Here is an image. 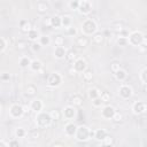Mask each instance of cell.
<instances>
[{
	"label": "cell",
	"instance_id": "cell-54",
	"mask_svg": "<svg viewBox=\"0 0 147 147\" xmlns=\"http://www.w3.org/2000/svg\"><path fill=\"white\" fill-rule=\"evenodd\" d=\"M9 78H10V75L9 74H7V72L1 74V80H9Z\"/></svg>",
	"mask_w": 147,
	"mask_h": 147
},
{
	"label": "cell",
	"instance_id": "cell-13",
	"mask_svg": "<svg viewBox=\"0 0 147 147\" xmlns=\"http://www.w3.org/2000/svg\"><path fill=\"white\" fill-rule=\"evenodd\" d=\"M77 127H78V125H76L74 122H68V123H65L64 129H63L64 134H65L67 137H74V138H75V134H76V132H77Z\"/></svg>",
	"mask_w": 147,
	"mask_h": 147
},
{
	"label": "cell",
	"instance_id": "cell-32",
	"mask_svg": "<svg viewBox=\"0 0 147 147\" xmlns=\"http://www.w3.org/2000/svg\"><path fill=\"white\" fill-rule=\"evenodd\" d=\"M71 25H74L72 24V17L70 15H63L62 16V26L64 29H67V28H69Z\"/></svg>",
	"mask_w": 147,
	"mask_h": 147
},
{
	"label": "cell",
	"instance_id": "cell-9",
	"mask_svg": "<svg viewBox=\"0 0 147 147\" xmlns=\"http://www.w3.org/2000/svg\"><path fill=\"white\" fill-rule=\"evenodd\" d=\"M131 110L134 115L137 116H140V115H144L146 111H147V103L145 101H141V100H138V101H134L132 103V107H131Z\"/></svg>",
	"mask_w": 147,
	"mask_h": 147
},
{
	"label": "cell",
	"instance_id": "cell-12",
	"mask_svg": "<svg viewBox=\"0 0 147 147\" xmlns=\"http://www.w3.org/2000/svg\"><path fill=\"white\" fill-rule=\"evenodd\" d=\"M76 71H77V74L78 72H84L86 69H88L87 68V62H86V60L84 59V57H79L78 56V59L72 63V65H71Z\"/></svg>",
	"mask_w": 147,
	"mask_h": 147
},
{
	"label": "cell",
	"instance_id": "cell-7",
	"mask_svg": "<svg viewBox=\"0 0 147 147\" xmlns=\"http://www.w3.org/2000/svg\"><path fill=\"white\" fill-rule=\"evenodd\" d=\"M62 80H63V77L61 76L60 72H52L48 75L47 77V86L48 87H59L61 84H62Z\"/></svg>",
	"mask_w": 147,
	"mask_h": 147
},
{
	"label": "cell",
	"instance_id": "cell-38",
	"mask_svg": "<svg viewBox=\"0 0 147 147\" xmlns=\"http://www.w3.org/2000/svg\"><path fill=\"white\" fill-rule=\"evenodd\" d=\"M64 32H65L67 36H70V37H77V34H78V30H77L74 25L67 28V29L64 30Z\"/></svg>",
	"mask_w": 147,
	"mask_h": 147
},
{
	"label": "cell",
	"instance_id": "cell-27",
	"mask_svg": "<svg viewBox=\"0 0 147 147\" xmlns=\"http://www.w3.org/2000/svg\"><path fill=\"white\" fill-rule=\"evenodd\" d=\"M25 94L28 96H34L37 94V86L34 84H28L25 87Z\"/></svg>",
	"mask_w": 147,
	"mask_h": 147
},
{
	"label": "cell",
	"instance_id": "cell-24",
	"mask_svg": "<svg viewBox=\"0 0 147 147\" xmlns=\"http://www.w3.org/2000/svg\"><path fill=\"white\" fill-rule=\"evenodd\" d=\"M26 36H28V39H29L31 42H36V41H38V40H39V38L41 37L40 32H39L37 29H34V28H33V29H32V30H31Z\"/></svg>",
	"mask_w": 147,
	"mask_h": 147
},
{
	"label": "cell",
	"instance_id": "cell-28",
	"mask_svg": "<svg viewBox=\"0 0 147 147\" xmlns=\"http://www.w3.org/2000/svg\"><path fill=\"white\" fill-rule=\"evenodd\" d=\"M111 29H113V31L116 33V34H118V33H121L123 30H125V28H124V24L122 23V22H114L113 24H111Z\"/></svg>",
	"mask_w": 147,
	"mask_h": 147
},
{
	"label": "cell",
	"instance_id": "cell-30",
	"mask_svg": "<svg viewBox=\"0 0 147 147\" xmlns=\"http://www.w3.org/2000/svg\"><path fill=\"white\" fill-rule=\"evenodd\" d=\"M92 40H93V44H95V45H101V44L103 42V40H105V36H103V33H101V32H96L94 36H92Z\"/></svg>",
	"mask_w": 147,
	"mask_h": 147
},
{
	"label": "cell",
	"instance_id": "cell-6",
	"mask_svg": "<svg viewBox=\"0 0 147 147\" xmlns=\"http://www.w3.org/2000/svg\"><path fill=\"white\" fill-rule=\"evenodd\" d=\"M118 96L122 99V100H129L133 96V88L131 85L129 84H121L119 87H118Z\"/></svg>",
	"mask_w": 147,
	"mask_h": 147
},
{
	"label": "cell",
	"instance_id": "cell-55",
	"mask_svg": "<svg viewBox=\"0 0 147 147\" xmlns=\"http://www.w3.org/2000/svg\"><path fill=\"white\" fill-rule=\"evenodd\" d=\"M0 147H9V145H8V142L5 141V139H1L0 140Z\"/></svg>",
	"mask_w": 147,
	"mask_h": 147
},
{
	"label": "cell",
	"instance_id": "cell-10",
	"mask_svg": "<svg viewBox=\"0 0 147 147\" xmlns=\"http://www.w3.org/2000/svg\"><path fill=\"white\" fill-rule=\"evenodd\" d=\"M116 111H117V110L115 109L114 106L105 105V106L102 107V109H101V117H102L103 119H106V121L113 119V117H114V115H115Z\"/></svg>",
	"mask_w": 147,
	"mask_h": 147
},
{
	"label": "cell",
	"instance_id": "cell-57",
	"mask_svg": "<svg viewBox=\"0 0 147 147\" xmlns=\"http://www.w3.org/2000/svg\"><path fill=\"white\" fill-rule=\"evenodd\" d=\"M141 46L147 47V37H145V38H144V41H142V45H141Z\"/></svg>",
	"mask_w": 147,
	"mask_h": 147
},
{
	"label": "cell",
	"instance_id": "cell-40",
	"mask_svg": "<svg viewBox=\"0 0 147 147\" xmlns=\"http://www.w3.org/2000/svg\"><path fill=\"white\" fill-rule=\"evenodd\" d=\"M100 99H101V101H102L103 103H108V102L110 101V99H111V95H110L109 92L103 91V92H101V94H100Z\"/></svg>",
	"mask_w": 147,
	"mask_h": 147
},
{
	"label": "cell",
	"instance_id": "cell-31",
	"mask_svg": "<svg viewBox=\"0 0 147 147\" xmlns=\"http://www.w3.org/2000/svg\"><path fill=\"white\" fill-rule=\"evenodd\" d=\"M26 136H28V131H26L24 127L18 126V127H16V129H15V137H16V139L25 138Z\"/></svg>",
	"mask_w": 147,
	"mask_h": 147
},
{
	"label": "cell",
	"instance_id": "cell-37",
	"mask_svg": "<svg viewBox=\"0 0 147 147\" xmlns=\"http://www.w3.org/2000/svg\"><path fill=\"white\" fill-rule=\"evenodd\" d=\"M79 2H80V0H70V1H68L67 6H68V8L70 10H78Z\"/></svg>",
	"mask_w": 147,
	"mask_h": 147
},
{
	"label": "cell",
	"instance_id": "cell-49",
	"mask_svg": "<svg viewBox=\"0 0 147 147\" xmlns=\"http://www.w3.org/2000/svg\"><path fill=\"white\" fill-rule=\"evenodd\" d=\"M102 144H105V145H113V144H114V139H113V137L109 136V134H107V137L102 140Z\"/></svg>",
	"mask_w": 147,
	"mask_h": 147
},
{
	"label": "cell",
	"instance_id": "cell-4",
	"mask_svg": "<svg viewBox=\"0 0 147 147\" xmlns=\"http://www.w3.org/2000/svg\"><path fill=\"white\" fill-rule=\"evenodd\" d=\"M8 115H9V117H10L11 119H20V118H22V117L25 115L24 105H21V103H13V105L9 107Z\"/></svg>",
	"mask_w": 147,
	"mask_h": 147
},
{
	"label": "cell",
	"instance_id": "cell-5",
	"mask_svg": "<svg viewBox=\"0 0 147 147\" xmlns=\"http://www.w3.org/2000/svg\"><path fill=\"white\" fill-rule=\"evenodd\" d=\"M144 38H145V36L140 30H134V31L130 32L127 41H129V45L134 46V47H139L142 45Z\"/></svg>",
	"mask_w": 147,
	"mask_h": 147
},
{
	"label": "cell",
	"instance_id": "cell-33",
	"mask_svg": "<svg viewBox=\"0 0 147 147\" xmlns=\"http://www.w3.org/2000/svg\"><path fill=\"white\" fill-rule=\"evenodd\" d=\"M77 59H78L77 53H76L74 49H69V51L67 52V55H65V60H67V61H69V62L74 63Z\"/></svg>",
	"mask_w": 147,
	"mask_h": 147
},
{
	"label": "cell",
	"instance_id": "cell-58",
	"mask_svg": "<svg viewBox=\"0 0 147 147\" xmlns=\"http://www.w3.org/2000/svg\"><path fill=\"white\" fill-rule=\"evenodd\" d=\"M144 92L147 94V85H144Z\"/></svg>",
	"mask_w": 147,
	"mask_h": 147
},
{
	"label": "cell",
	"instance_id": "cell-25",
	"mask_svg": "<svg viewBox=\"0 0 147 147\" xmlns=\"http://www.w3.org/2000/svg\"><path fill=\"white\" fill-rule=\"evenodd\" d=\"M36 8H37V11H39L40 14H44L49 9V5L46 1H37Z\"/></svg>",
	"mask_w": 147,
	"mask_h": 147
},
{
	"label": "cell",
	"instance_id": "cell-50",
	"mask_svg": "<svg viewBox=\"0 0 147 147\" xmlns=\"http://www.w3.org/2000/svg\"><path fill=\"white\" fill-rule=\"evenodd\" d=\"M8 145H9V147H21V144H20L18 139H11V140H9Z\"/></svg>",
	"mask_w": 147,
	"mask_h": 147
},
{
	"label": "cell",
	"instance_id": "cell-21",
	"mask_svg": "<svg viewBox=\"0 0 147 147\" xmlns=\"http://www.w3.org/2000/svg\"><path fill=\"white\" fill-rule=\"evenodd\" d=\"M107 134H108V132L105 129H96V130H94V137H93V139H95L99 142H102V140L107 137Z\"/></svg>",
	"mask_w": 147,
	"mask_h": 147
},
{
	"label": "cell",
	"instance_id": "cell-23",
	"mask_svg": "<svg viewBox=\"0 0 147 147\" xmlns=\"http://www.w3.org/2000/svg\"><path fill=\"white\" fill-rule=\"evenodd\" d=\"M31 62H32V59H31L30 56H28V55H23V56H21L20 60H18V64H20V67L23 68V69L29 68L30 64H31Z\"/></svg>",
	"mask_w": 147,
	"mask_h": 147
},
{
	"label": "cell",
	"instance_id": "cell-19",
	"mask_svg": "<svg viewBox=\"0 0 147 147\" xmlns=\"http://www.w3.org/2000/svg\"><path fill=\"white\" fill-rule=\"evenodd\" d=\"M62 26V16L60 15H53L51 17V28L53 29H60Z\"/></svg>",
	"mask_w": 147,
	"mask_h": 147
},
{
	"label": "cell",
	"instance_id": "cell-46",
	"mask_svg": "<svg viewBox=\"0 0 147 147\" xmlns=\"http://www.w3.org/2000/svg\"><path fill=\"white\" fill-rule=\"evenodd\" d=\"M116 42L117 45L124 47L126 45H129V41H127V38H121V37H116Z\"/></svg>",
	"mask_w": 147,
	"mask_h": 147
},
{
	"label": "cell",
	"instance_id": "cell-41",
	"mask_svg": "<svg viewBox=\"0 0 147 147\" xmlns=\"http://www.w3.org/2000/svg\"><path fill=\"white\" fill-rule=\"evenodd\" d=\"M54 45H55V47H57V46H63V45H64V37L61 36V34L55 36V38H54Z\"/></svg>",
	"mask_w": 147,
	"mask_h": 147
},
{
	"label": "cell",
	"instance_id": "cell-48",
	"mask_svg": "<svg viewBox=\"0 0 147 147\" xmlns=\"http://www.w3.org/2000/svg\"><path fill=\"white\" fill-rule=\"evenodd\" d=\"M30 47H31V49H32L33 52H38V51H40V48H41V45H40L38 41H36V42H31Z\"/></svg>",
	"mask_w": 147,
	"mask_h": 147
},
{
	"label": "cell",
	"instance_id": "cell-20",
	"mask_svg": "<svg viewBox=\"0 0 147 147\" xmlns=\"http://www.w3.org/2000/svg\"><path fill=\"white\" fill-rule=\"evenodd\" d=\"M70 102H71V105H72L74 107L79 108V107H82V106H83L84 99H83V96H82L80 94H77V93H76V94H74V95L71 96Z\"/></svg>",
	"mask_w": 147,
	"mask_h": 147
},
{
	"label": "cell",
	"instance_id": "cell-8",
	"mask_svg": "<svg viewBox=\"0 0 147 147\" xmlns=\"http://www.w3.org/2000/svg\"><path fill=\"white\" fill-rule=\"evenodd\" d=\"M77 116V108L72 105H68L62 109V117L67 119L68 122H72Z\"/></svg>",
	"mask_w": 147,
	"mask_h": 147
},
{
	"label": "cell",
	"instance_id": "cell-51",
	"mask_svg": "<svg viewBox=\"0 0 147 147\" xmlns=\"http://www.w3.org/2000/svg\"><path fill=\"white\" fill-rule=\"evenodd\" d=\"M42 25L46 28H51V17H45L42 20Z\"/></svg>",
	"mask_w": 147,
	"mask_h": 147
},
{
	"label": "cell",
	"instance_id": "cell-15",
	"mask_svg": "<svg viewBox=\"0 0 147 147\" xmlns=\"http://www.w3.org/2000/svg\"><path fill=\"white\" fill-rule=\"evenodd\" d=\"M29 106H30V109H31L32 111H34L36 114L42 111V109H44V102H42V100H40V99H34V100H32Z\"/></svg>",
	"mask_w": 147,
	"mask_h": 147
},
{
	"label": "cell",
	"instance_id": "cell-39",
	"mask_svg": "<svg viewBox=\"0 0 147 147\" xmlns=\"http://www.w3.org/2000/svg\"><path fill=\"white\" fill-rule=\"evenodd\" d=\"M29 47V42L26 41V40H18L17 42H16V48L18 49V51H24V49H26Z\"/></svg>",
	"mask_w": 147,
	"mask_h": 147
},
{
	"label": "cell",
	"instance_id": "cell-35",
	"mask_svg": "<svg viewBox=\"0 0 147 147\" xmlns=\"http://www.w3.org/2000/svg\"><path fill=\"white\" fill-rule=\"evenodd\" d=\"M38 42L41 45V47H44V46H48V45L52 42V40H51V37H49V36H47V34H41V37L39 38Z\"/></svg>",
	"mask_w": 147,
	"mask_h": 147
},
{
	"label": "cell",
	"instance_id": "cell-29",
	"mask_svg": "<svg viewBox=\"0 0 147 147\" xmlns=\"http://www.w3.org/2000/svg\"><path fill=\"white\" fill-rule=\"evenodd\" d=\"M9 44H10V41L7 38H5V37L0 38V54H3L6 52V49L8 48Z\"/></svg>",
	"mask_w": 147,
	"mask_h": 147
},
{
	"label": "cell",
	"instance_id": "cell-26",
	"mask_svg": "<svg viewBox=\"0 0 147 147\" xmlns=\"http://www.w3.org/2000/svg\"><path fill=\"white\" fill-rule=\"evenodd\" d=\"M76 44H77V46L85 48V47H87L90 45V39H88V37L80 36V37H77L76 38Z\"/></svg>",
	"mask_w": 147,
	"mask_h": 147
},
{
	"label": "cell",
	"instance_id": "cell-52",
	"mask_svg": "<svg viewBox=\"0 0 147 147\" xmlns=\"http://www.w3.org/2000/svg\"><path fill=\"white\" fill-rule=\"evenodd\" d=\"M76 74H77V71H76L72 67H70V68L68 69V75H69V77H75Z\"/></svg>",
	"mask_w": 147,
	"mask_h": 147
},
{
	"label": "cell",
	"instance_id": "cell-2",
	"mask_svg": "<svg viewBox=\"0 0 147 147\" xmlns=\"http://www.w3.org/2000/svg\"><path fill=\"white\" fill-rule=\"evenodd\" d=\"M53 119L51 118L49 111H40L37 113L34 116V124L37 125L38 129H47L52 125Z\"/></svg>",
	"mask_w": 147,
	"mask_h": 147
},
{
	"label": "cell",
	"instance_id": "cell-43",
	"mask_svg": "<svg viewBox=\"0 0 147 147\" xmlns=\"http://www.w3.org/2000/svg\"><path fill=\"white\" fill-rule=\"evenodd\" d=\"M28 134H29V138H31V139H33V140H37V139L40 137V133H39V131H38L37 129L30 130V131L28 132Z\"/></svg>",
	"mask_w": 147,
	"mask_h": 147
},
{
	"label": "cell",
	"instance_id": "cell-53",
	"mask_svg": "<svg viewBox=\"0 0 147 147\" xmlns=\"http://www.w3.org/2000/svg\"><path fill=\"white\" fill-rule=\"evenodd\" d=\"M51 147H65V146H64V144L61 142V141H55V142L52 144Z\"/></svg>",
	"mask_w": 147,
	"mask_h": 147
},
{
	"label": "cell",
	"instance_id": "cell-14",
	"mask_svg": "<svg viewBox=\"0 0 147 147\" xmlns=\"http://www.w3.org/2000/svg\"><path fill=\"white\" fill-rule=\"evenodd\" d=\"M29 70L32 71V72H36V74H40V71L44 70L42 62L39 59H33L31 64H30V67H29Z\"/></svg>",
	"mask_w": 147,
	"mask_h": 147
},
{
	"label": "cell",
	"instance_id": "cell-18",
	"mask_svg": "<svg viewBox=\"0 0 147 147\" xmlns=\"http://www.w3.org/2000/svg\"><path fill=\"white\" fill-rule=\"evenodd\" d=\"M114 75V77H115V79L117 80V82H119V83H124L125 80H126V78H127V71L125 70V69H121V70H118L117 72H115V74H113Z\"/></svg>",
	"mask_w": 147,
	"mask_h": 147
},
{
	"label": "cell",
	"instance_id": "cell-36",
	"mask_svg": "<svg viewBox=\"0 0 147 147\" xmlns=\"http://www.w3.org/2000/svg\"><path fill=\"white\" fill-rule=\"evenodd\" d=\"M93 77H94V74H93V71H92L91 69H86V70L83 72V80L86 82V83L91 82V80L93 79Z\"/></svg>",
	"mask_w": 147,
	"mask_h": 147
},
{
	"label": "cell",
	"instance_id": "cell-1",
	"mask_svg": "<svg viewBox=\"0 0 147 147\" xmlns=\"http://www.w3.org/2000/svg\"><path fill=\"white\" fill-rule=\"evenodd\" d=\"M80 32L82 36L90 37L94 36L98 32V23L93 18H85L80 24Z\"/></svg>",
	"mask_w": 147,
	"mask_h": 147
},
{
	"label": "cell",
	"instance_id": "cell-44",
	"mask_svg": "<svg viewBox=\"0 0 147 147\" xmlns=\"http://www.w3.org/2000/svg\"><path fill=\"white\" fill-rule=\"evenodd\" d=\"M139 78H140V80L144 83V85H147V68H145V69H142V70L140 71Z\"/></svg>",
	"mask_w": 147,
	"mask_h": 147
},
{
	"label": "cell",
	"instance_id": "cell-22",
	"mask_svg": "<svg viewBox=\"0 0 147 147\" xmlns=\"http://www.w3.org/2000/svg\"><path fill=\"white\" fill-rule=\"evenodd\" d=\"M100 94H101V91L98 88V87H91V88H88L87 90V96H88V99L90 100H95V99H98V98H100Z\"/></svg>",
	"mask_w": 147,
	"mask_h": 147
},
{
	"label": "cell",
	"instance_id": "cell-3",
	"mask_svg": "<svg viewBox=\"0 0 147 147\" xmlns=\"http://www.w3.org/2000/svg\"><path fill=\"white\" fill-rule=\"evenodd\" d=\"M93 137H94V130H91L86 125H78L77 132L75 134V139L77 141L85 142V141H88Z\"/></svg>",
	"mask_w": 147,
	"mask_h": 147
},
{
	"label": "cell",
	"instance_id": "cell-42",
	"mask_svg": "<svg viewBox=\"0 0 147 147\" xmlns=\"http://www.w3.org/2000/svg\"><path fill=\"white\" fill-rule=\"evenodd\" d=\"M121 69H122V65H121V63H119V62L114 61V62H111V63H110V71H111L113 74L117 72V71H118V70H121Z\"/></svg>",
	"mask_w": 147,
	"mask_h": 147
},
{
	"label": "cell",
	"instance_id": "cell-17",
	"mask_svg": "<svg viewBox=\"0 0 147 147\" xmlns=\"http://www.w3.org/2000/svg\"><path fill=\"white\" fill-rule=\"evenodd\" d=\"M32 29H33L32 23H31L29 20H21V21H20V30H21L23 33H26V34H28Z\"/></svg>",
	"mask_w": 147,
	"mask_h": 147
},
{
	"label": "cell",
	"instance_id": "cell-45",
	"mask_svg": "<svg viewBox=\"0 0 147 147\" xmlns=\"http://www.w3.org/2000/svg\"><path fill=\"white\" fill-rule=\"evenodd\" d=\"M123 119H124L123 114H122V113H119V111H116V113H115V115H114V117H113V121H114L115 123H121Z\"/></svg>",
	"mask_w": 147,
	"mask_h": 147
},
{
	"label": "cell",
	"instance_id": "cell-11",
	"mask_svg": "<svg viewBox=\"0 0 147 147\" xmlns=\"http://www.w3.org/2000/svg\"><path fill=\"white\" fill-rule=\"evenodd\" d=\"M92 9H93V5H92V2H91L90 0H80L78 11H79L82 15H85V16H86V15L91 14Z\"/></svg>",
	"mask_w": 147,
	"mask_h": 147
},
{
	"label": "cell",
	"instance_id": "cell-16",
	"mask_svg": "<svg viewBox=\"0 0 147 147\" xmlns=\"http://www.w3.org/2000/svg\"><path fill=\"white\" fill-rule=\"evenodd\" d=\"M67 52H68V51L65 49L64 46H57V47L54 48L53 55H54V57H55L56 60H63V59H65Z\"/></svg>",
	"mask_w": 147,
	"mask_h": 147
},
{
	"label": "cell",
	"instance_id": "cell-34",
	"mask_svg": "<svg viewBox=\"0 0 147 147\" xmlns=\"http://www.w3.org/2000/svg\"><path fill=\"white\" fill-rule=\"evenodd\" d=\"M49 115H51V118L56 122V121H60V119H61V117H62V111L59 110V109H52V110L49 111Z\"/></svg>",
	"mask_w": 147,
	"mask_h": 147
},
{
	"label": "cell",
	"instance_id": "cell-47",
	"mask_svg": "<svg viewBox=\"0 0 147 147\" xmlns=\"http://www.w3.org/2000/svg\"><path fill=\"white\" fill-rule=\"evenodd\" d=\"M103 105H105V103L101 101V99H100V98H98V99H95V100H93V101H92V106H93L94 108H101Z\"/></svg>",
	"mask_w": 147,
	"mask_h": 147
},
{
	"label": "cell",
	"instance_id": "cell-56",
	"mask_svg": "<svg viewBox=\"0 0 147 147\" xmlns=\"http://www.w3.org/2000/svg\"><path fill=\"white\" fill-rule=\"evenodd\" d=\"M98 147H114V145H105V144H102V142H101Z\"/></svg>",
	"mask_w": 147,
	"mask_h": 147
}]
</instances>
